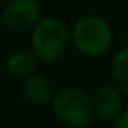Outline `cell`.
<instances>
[{
  "label": "cell",
  "instance_id": "1",
  "mask_svg": "<svg viewBox=\"0 0 128 128\" xmlns=\"http://www.w3.org/2000/svg\"><path fill=\"white\" fill-rule=\"evenodd\" d=\"M70 32V42L74 48L86 58H100L104 56L114 40L110 23L95 12L82 14L76 20Z\"/></svg>",
  "mask_w": 128,
  "mask_h": 128
},
{
  "label": "cell",
  "instance_id": "5",
  "mask_svg": "<svg viewBox=\"0 0 128 128\" xmlns=\"http://www.w3.org/2000/svg\"><path fill=\"white\" fill-rule=\"evenodd\" d=\"M91 98V107H93V114L98 119L109 121L114 119L123 107V95L121 91L112 84H100L93 90V93L90 95Z\"/></svg>",
  "mask_w": 128,
  "mask_h": 128
},
{
  "label": "cell",
  "instance_id": "9",
  "mask_svg": "<svg viewBox=\"0 0 128 128\" xmlns=\"http://www.w3.org/2000/svg\"><path fill=\"white\" fill-rule=\"evenodd\" d=\"M114 128H128V109L121 110L114 118Z\"/></svg>",
  "mask_w": 128,
  "mask_h": 128
},
{
  "label": "cell",
  "instance_id": "6",
  "mask_svg": "<svg viewBox=\"0 0 128 128\" xmlns=\"http://www.w3.org/2000/svg\"><path fill=\"white\" fill-rule=\"evenodd\" d=\"M53 86L49 82V79L42 74H30L23 79L21 84V95L25 98L26 104L35 105V107H42L48 105L53 98Z\"/></svg>",
  "mask_w": 128,
  "mask_h": 128
},
{
  "label": "cell",
  "instance_id": "3",
  "mask_svg": "<svg viewBox=\"0 0 128 128\" xmlns=\"http://www.w3.org/2000/svg\"><path fill=\"white\" fill-rule=\"evenodd\" d=\"M53 114L68 128H86L93 123L95 114L90 95L77 86H63L49 102Z\"/></svg>",
  "mask_w": 128,
  "mask_h": 128
},
{
  "label": "cell",
  "instance_id": "7",
  "mask_svg": "<svg viewBox=\"0 0 128 128\" xmlns=\"http://www.w3.org/2000/svg\"><path fill=\"white\" fill-rule=\"evenodd\" d=\"M39 67V58L32 49H18L9 54L6 62V68L12 77L25 79L26 76L34 74Z\"/></svg>",
  "mask_w": 128,
  "mask_h": 128
},
{
  "label": "cell",
  "instance_id": "2",
  "mask_svg": "<svg viewBox=\"0 0 128 128\" xmlns=\"http://www.w3.org/2000/svg\"><path fill=\"white\" fill-rule=\"evenodd\" d=\"M70 32L63 20L56 16H42L32 30V51L44 63H54L67 53Z\"/></svg>",
  "mask_w": 128,
  "mask_h": 128
},
{
  "label": "cell",
  "instance_id": "4",
  "mask_svg": "<svg viewBox=\"0 0 128 128\" xmlns=\"http://www.w3.org/2000/svg\"><path fill=\"white\" fill-rule=\"evenodd\" d=\"M42 18L39 0H9L2 9V25L12 34L32 32Z\"/></svg>",
  "mask_w": 128,
  "mask_h": 128
},
{
  "label": "cell",
  "instance_id": "10",
  "mask_svg": "<svg viewBox=\"0 0 128 128\" xmlns=\"http://www.w3.org/2000/svg\"><path fill=\"white\" fill-rule=\"evenodd\" d=\"M4 2H9V0H4Z\"/></svg>",
  "mask_w": 128,
  "mask_h": 128
},
{
  "label": "cell",
  "instance_id": "8",
  "mask_svg": "<svg viewBox=\"0 0 128 128\" xmlns=\"http://www.w3.org/2000/svg\"><path fill=\"white\" fill-rule=\"evenodd\" d=\"M109 74L112 84L121 91V95L128 96V46L116 51L109 65Z\"/></svg>",
  "mask_w": 128,
  "mask_h": 128
}]
</instances>
